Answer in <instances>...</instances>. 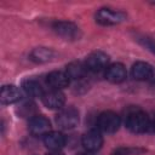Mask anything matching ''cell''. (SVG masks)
<instances>
[{
    "instance_id": "14",
    "label": "cell",
    "mask_w": 155,
    "mask_h": 155,
    "mask_svg": "<svg viewBox=\"0 0 155 155\" xmlns=\"http://www.w3.org/2000/svg\"><path fill=\"white\" fill-rule=\"evenodd\" d=\"M132 76L136 80H148L153 76V67L147 62H137L132 65Z\"/></svg>"
},
{
    "instance_id": "17",
    "label": "cell",
    "mask_w": 155,
    "mask_h": 155,
    "mask_svg": "<svg viewBox=\"0 0 155 155\" xmlns=\"http://www.w3.org/2000/svg\"><path fill=\"white\" fill-rule=\"evenodd\" d=\"M22 87L29 97H42V94H44L41 85L35 80H25L23 82Z\"/></svg>"
},
{
    "instance_id": "10",
    "label": "cell",
    "mask_w": 155,
    "mask_h": 155,
    "mask_svg": "<svg viewBox=\"0 0 155 155\" xmlns=\"http://www.w3.org/2000/svg\"><path fill=\"white\" fill-rule=\"evenodd\" d=\"M126 68L124 67V64L121 63H114V64H110L107 70H105V78L110 81V82H114V84H119V82H122L125 79H126Z\"/></svg>"
},
{
    "instance_id": "7",
    "label": "cell",
    "mask_w": 155,
    "mask_h": 155,
    "mask_svg": "<svg viewBox=\"0 0 155 155\" xmlns=\"http://www.w3.org/2000/svg\"><path fill=\"white\" fill-rule=\"evenodd\" d=\"M41 101L45 104V107H47L50 109H59L64 105L65 97L61 92V90H53L52 88L47 92H44Z\"/></svg>"
},
{
    "instance_id": "2",
    "label": "cell",
    "mask_w": 155,
    "mask_h": 155,
    "mask_svg": "<svg viewBox=\"0 0 155 155\" xmlns=\"http://www.w3.org/2000/svg\"><path fill=\"white\" fill-rule=\"evenodd\" d=\"M121 124L120 116L114 111H103L97 119V126L105 133H114L119 130Z\"/></svg>"
},
{
    "instance_id": "16",
    "label": "cell",
    "mask_w": 155,
    "mask_h": 155,
    "mask_svg": "<svg viewBox=\"0 0 155 155\" xmlns=\"http://www.w3.org/2000/svg\"><path fill=\"white\" fill-rule=\"evenodd\" d=\"M53 57V51L47 47H36L30 52V59L38 63H44L51 61Z\"/></svg>"
},
{
    "instance_id": "18",
    "label": "cell",
    "mask_w": 155,
    "mask_h": 155,
    "mask_svg": "<svg viewBox=\"0 0 155 155\" xmlns=\"http://www.w3.org/2000/svg\"><path fill=\"white\" fill-rule=\"evenodd\" d=\"M128 151H130L128 149H117L113 155H130Z\"/></svg>"
},
{
    "instance_id": "21",
    "label": "cell",
    "mask_w": 155,
    "mask_h": 155,
    "mask_svg": "<svg viewBox=\"0 0 155 155\" xmlns=\"http://www.w3.org/2000/svg\"><path fill=\"white\" fill-rule=\"evenodd\" d=\"M79 155H94L92 151H87V153H81V154H79Z\"/></svg>"
},
{
    "instance_id": "15",
    "label": "cell",
    "mask_w": 155,
    "mask_h": 155,
    "mask_svg": "<svg viewBox=\"0 0 155 155\" xmlns=\"http://www.w3.org/2000/svg\"><path fill=\"white\" fill-rule=\"evenodd\" d=\"M87 67L85 63H81L79 61H75V62H71L67 65V69H65V73L67 75L69 76V79H73V80H79V79H82L86 73H87Z\"/></svg>"
},
{
    "instance_id": "12",
    "label": "cell",
    "mask_w": 155,
    "mask_h": 155,
    "mask_svg": "<svg viewBox=\"0 0 155 155\" xmlns=\"http://www.w3.org/2000/svg\"><path fill=\"white\" fill-rule=\"evenodd\" d=\"M44 144L51 150H59L65 145V137L61 132H48L44 136Z\"/></svg>"
},
{
    "instance_id": "19",
    "label": "cell",
    "mask_w": 155,
    "mask_h": 155,
    "mask_svg": "<svg viewBox=\"0 0 155 155\" xmlns=\"http://www.w3.org/2000/svg\"><path fill=\"white\" fill-rule=\"evenodd\" d=\"M46 155H64V154L61 153V151H58V150H52L51 153H48V154H46Z\"/></svg>"
},
{
    "instance_id": "13",
    "label": "cell",
    "mask_w": 155,
    "mask_h": 155,
    "mask_svg": "<svg viewBox=\"0 0 155 155\" xmlns=\"http://www.w3.org/2000/svg\"><path fill=\"white\" fill-rule=\"evenodd\" d=\"M21 99V92L19 90L13 86V85H5L1 88V94H0V101L1 104H12L16 103Z\"/></svg>"
},
{
    "instance_id": "9",
    "label": "cell",
    "mask_w": 155,
    "mask_h": 155,
    "mask_svg": "<svg viewBox=\"0 0 155 155\" xmlns=\"http://www.w3.org/2000/svg\"><path fill=\"white\" fill-rule=\"evenodd\" d=\"M81 143L84 145V148L87 151H96L98 149H101L102 144H103V137L101 136V133L98 131L91 130L88 132H86L82 138H81Z\"/></svg>"
},
{
    "instance_id": "5",
    "label": "cell",
    "mask_w": 155,
    "mask_h": 155,
    "mask_svg": "<svg viewBox=\"0 0 155 155\" xmlns=\"http://www.w3.org/2000/svg\"><path fill=\"white\" fill-rule=\"evenodd\" d=\"M53 30L65 38V39H69V40H76L80 38V29L78 25H75L74 23L71 22H67V21H59V22H56L53 24Z\"/></svg>"
},
{
    "instance_id": "11",
    "label": "cell",
    "mask_w": 155,
    "mask_h": 155,
    "mask_svg": "<svg viewBox=\"0 0 155 155\" xmlns=\"http://www.w3.org/2000/svg\"><path fill=\"white\" fill-rule=\"evenodd\" d=\"M46 81L53 90H61V88H64L69 85L70 79L67 75V73L56 70V71H52L47 75Z\"/></svg>"
},
{
    "instance_id": "8",
    "label": "cell",
    "mask_w": 155,
    "mask_h": 155,
    "mask_svg": "<svg viewBox=\"0 0 155 155\" xmlns=\"http://www.w3.org/2000/svg\"><path fill=\"white\" fill-rule=\"evenodd\" d=\"M29 131L35 134V136H45L50 132L51 128V124L48 121V119H46L45 116L41 115H35L29 120L28 124Z\"/></svg>"
},
{
    "instance_id": "1",
    "label": "cell",
    "mask_w": 155,
    "mask_h": 155,
    "mask_svg": "<svg viewBox=\"0 0 155 155\" xmlns=\"http://www.w3.org/2000/svg\"><path fill=\"white\" fill-rule=\"evenodd\" d=\"M126 127L133 133H144L150 130V119L142 110L128 111L125 120Z\"/></svg>"
},
{
    "instance_id": "6",
    "label": "cell",
    "mask_w": 155,
    "mask_h": 155,
    "mask_svg": "<svg viewBox=\"0 0 155 155\" xmlns=\"http://www.w3.org/2000/svg\"><path fill=\"white\" fill-rule=\"evenodd\" d=\"M108 63H109L108 54H105L104 52H101V51L92 52L90 56H87L86 62H85L87 69L91 71H101L103 69H107L109 67Z\"/></svg>"
},
{
    "instance_id": "3",
    "label": "cell",
    "mask_w": 155,
    "mask_h": 155,
    "mask_svg": "<svg viewBox=\"0 0 155 155\" xmlns=\"http://www.w3.org/2000/svg\"><path fill=\"white\" fill-rule=\"evenodd\" d=\"M56 122L61 128L70 130L79 124V111L73 107L64 108L57 114Z\"/></svg>"
},
{
    "instance_id": "20",
    "label": "cell",
    "mask_w": 155,
    "mask_h": 155,
    "mask_svg": "<svg viewBox=\"0 0 155 155\" xmlns=\"http://www.w3.org/2000/svg\"><path fill=\"white\" fill-rule=\"evenodd\" d=\"M150 130L155 131V116L153 117V120H150Z\"/></svg>"
},
{
    "instance_id": "4",
    "label": "cell",
    "mask_w": 155,
    "mask_h": 155,
    "mask_svg": "<svg viewBox=\"0 0 155 155\" xmlns=\"http://www.w3.org/2000/svg\"><path fill=\"white\" fill-rule=\"evenodd\" d=\"M126 15L121 11H114L111 8H101L96 15V21L103 25H114L124 22Z\"/></svg>"
}]
</instances>
